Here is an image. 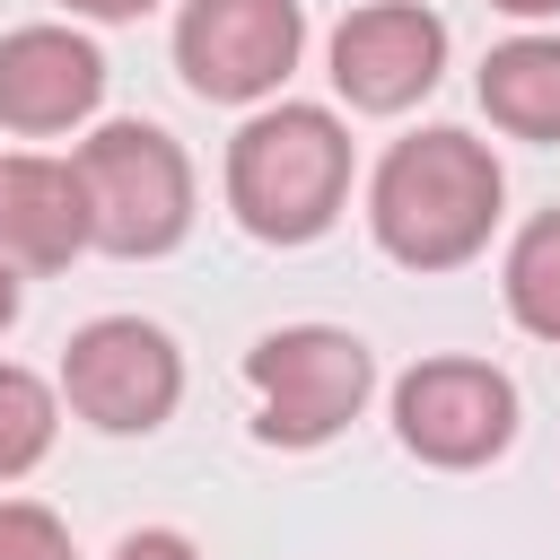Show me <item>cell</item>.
<instances>
[{
	"label": "cell",
	"mask_w": 560,
	"mask_h": 560,
	"mask_svg": "<svg viewBox=\"0 0 560 560\" xmlns=\"http://www.w3.org/2000/svg\"><path fill=\"white\" fill-rule=\"evenodd\" d=\"M306 52L298 0H184L175 18V70L210 105H262Z\"/></svg>",
	"instance_id": "obj_6"
},
{
	"label": "cell",
	"mask_w": 560,
	"mask_h": 560,
	"mask_svg": "<svg viewBox=\"0 0 560 560\" xmlns=\"http://www.w3.org/2000/svg\"><path fill=\"white\" fill-rule=\"evenodd\" d=\"M88 254V201L70 158H0V262L9 271H61Z\"/></svg>",
	"instance_id": "obj_10"
},
{
	"label": "cell",
	"mask_w": 560,
	"mask_h": 560,
	"mask_svg": "<svg viewBox=\"0 0 560 560\" xmlns=\"http://www.w3.org/2000/svg\"><path fill=\"white\" fill-rule=\"evenodd\" d=\"M508 315L534 341H560V210L516 228V245H508Z\"/></svg>",
	"instance_id": "obj_12"
},
{
	"label": "cell",
	"mask_w": 560,
	"mask_h": 560,
	"mask_svg": "<svg viewBox=\"0 0 560 560\" xmlns=\"http://www.w3.org/2000/svg\"><path fill=\"white\" fill-rule=\"evenodd\" d=\"M350 201V131L332 105H262L228 140V210L262 245H306Z\"/></svg>",
	"instance_id": "obj_2"
},
{
	"label": "cell",
	"mask_w": 560,
	"mask_h": 560,
	"mask_svg": "<svg viewBox=\"0 0 560 560\" xmlns=\"http://www.w3.org/2000/svg\"><path fill=\"white\" fill-rule=\"evenodd\" d=\"M490 9H508V18H560V0H490Z\"/></svg>",
	"instance_id": "obj_18"
},
{
	"label": "cell",
	"mask_w": 560,
	"mask_h": 560,
	"mask_svg": "<svg viewBox=\"0 0 560 560\" xmlns=\"http://www.w3.org/2000/svg\"><path fill=\"white\" fill-rule=\"evenodd\" d=\"M70 18H96V26H122V18H149L158 0H61Z\"/></svg>",
	"instance_id": "obj_16"
},
{
	"label": "cell",
	"mask_w": 560,
	"mask_h": 560,
	"mask_svg": "<svg viewBox=\"0 0 560 560\" xmlns=\"http://www.w3.org/2000/svg\"><path fill=\"white\" fill-rule=\"evenodd\" d=\"M394 438L438 472H472V464L508 455V438H516L508 368H490V359H420L394 385Z\"/></svg>",
	"instance_id": "obj_7"
},
{
	"label": "cell",
	"mask_w": 560,
	"mask_h": 560,
	"mask_svg": "<svg viewBox=\"0 0 560 560\" xmlns=\"http://www.w3.org/2000/svg\"><path fill=\"white\" fill-rule=\"evenodd\" d=\"M9 324H18V271L0 262V332H9Z\"/></svg>",
	"instance_id": "obj_17"
},
{
	"label": "cell",
	"mask_w": 560,
	"mask_h": 560,
	"mask_svg": "<svg viewBox=\"0 0 560 560\" xmlns=\"http://www.w3.org/2000/svg\"><path fill=\"white\" fill-rule=\"evenodd\" d=\"M446 70V18L420 0H368L332 26V88L359 114H402Z\"/></svg>",
	"instance_id": "obj_8"
},
{
	"label": "cell",
	"mask_w": 560,
	"mask_h": 560,
	"mask_svg": "<svg viewBox=\"0 0 560 560\" xmlns=\"http://www.w3.org/2000/svg\"><path fill=\"white\" fill-rule=\"evenodd\" d=\"M114 560H201V551H192V534H175V525H140V534L114 542Z\"/></svg>",
	"instance_id": "obj_15"
},
{
	"label": "cell",
	"mask_w": 560,
	"mask_h": 560,
	"mask_svg": "<svg viewBox=\"0 0 560 560\" xmlns=\"http://www.w3.org/2000/svg\"><path fill=\"white\" fill-rule=\"evenodd\" d=\"M0 560H70V525L35 499H0Z\"/></svg>",
	"instance_id": "obj_14"
},
{
	"label": "cell",
	"mask_w": 560,
	"mask_h": 560,
	"mask_svg": "<svg viewBox=\"0 0 560 560\" xmlns=\"http://www.w3.org/2000/svg\"><path fill=\"white\" fill-rule=\"evenodd\" d=\"M105 96V52L79 26H18L0 35V131H70Z\"/></svg>",
	"instance_id": "obj_9"
},
{
	"label": "cell",
	"mask_w": 560,
	"mask_h": 560,
	"mask_svg": "<svg viewBox=\"0 0 560 560\" xmlns=\"http://www.w3.org/2000/svg\"><path fill=\"white\" fill-rule=\"evenodd\" d=\"M245 385H254V429L271 446H324L359 420L376 359L341 324H280L245 350Z\"/></svg>",
	"instance_id": "obj_4"
},
{
	"label": "cell",
	"mask_w": 560,
	"mask_h": 560,
	"mask_svg": "<svg viewBox=\"0 0 560 560\" xmlns=\"http://www.w3.org/2000/svg\"><path fill=\"white\" fill-rule=\"evenodd\" d=\"M481 114L516 140H560V35H508L481 61Z\"/></svg>",
	"instance_id": "obj_11"
},
{
	"label": "cell",
	"mask_w": 560,
	"mask_h": 560,
	"mask_svg": "<svg viewBox=\"0 0 560 560\" xmlns=\"http://www.w3.org/2000/svg\"><path fill=\"white\" fill-rule=\"evenodd\" d=\"M79 201H88V245L149 262L175 254L192 228V158L158 122H105L79 140Z\"/></svg>",
	"instance_id": "obj_3"
},
{
	"label": "cell",
	"mask_w": 560,
	"mask_h": 560,
	"mask_svg": "<svg viewBox=\"0 0 560 560\" xmlns=\"http://www.w3.org/2000/svg\"><path fill=\"white\" fill-rule=\"evenodd\" d=\"M52 394L105 438H149L184 402V350L140 315H96V324L70 332Z\"/></svg>",
	"instance_id": "obj_5"
},
{
	"label": "cell",
	"mask_w": 560,
	"mask_h": 560,
	"mask_svg": "<svg viewBox=\"0 0 560 560\" xmlns=\"http://www.w3.org/2000/svg\"><path fill=\"white\" fill-rule=\"evenodd\" d=\"M499 201H508V175H499L490 140H472L455 122H429V131H411L376 158L368 228L402 271H455L490 245Z\"/></svg>",
	"instance_id": "obj_1"
},
{
	"label": "cell",
	"mask_w": 560,
	"mask_h": 560,
	"mask_svg": "<svg viewBox=\"0 0 560 560\" xmlns=\"http://www.w3.org/2000/svg\"><path fill=\"white\" fill-rule=\"evenodd\" d=\"M52 429H61V394H52L35 368L0 359V481L35 472L44 446H52Z\"/></svg>",
	"instance_id": "obj_13"
}]
</instances>
